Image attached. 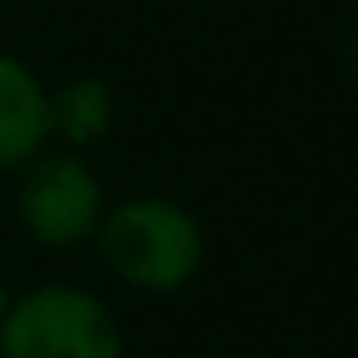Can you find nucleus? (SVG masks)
<instances>
[{"label":"nucleus","mask_w":358,"mask_h":358,"mask_svg":"<svg viewBox=\"0 0 358 358\" xmlns=\"http://www.w3.org/2000/svg\"><path fill=\"white\" fill-rule=\"evenodd\" d=\"M100 250L122 281L145 290H173L200 263V231L177 204L136 200L105 222Z\"/></svg>","instance_id":"obj_1"},{"label":"nucleus","mask_w":358,"mask_h":358,"mask_svg":"<svg viewBox=\"0 0 358 358\" xmlns=\"http://www.w3.org/2000/svg\"><path fill=\"white\" fill-rule=\"evenodd\" d=\"M50 118H59V127L69 131L73 141L100 136V127L109 122V96H105V87H96V82L73 87L69 96L59 100V109H50Z\"/></svg>","instance_id":"obj_5"},{"label":"nucleus","mask_w":358,"mask_h":358,"mask_svg":"<svg viewBox=\"0 0 358 358\" xmlns=\"http://www.w3.org/2000/svg\"><path fill=\"white\" fill-rule=\"evenodd\" d=\"M50 100L23 64L0 55V168L23 164L50 131Z\"/></svg>","instance_id":"obj_4"},{"label":"nucleus","mask_w":358,"mask_h":358,"mask_svg":"<svg viewBox=\"0 0 358 358\" xmlns=\"http://www.w3.org/2000/svg\"><path fill=\"white\" fill-rule=\"evenodd\" d=\"M0 308H5V286H0Z\"/></svg>","instance_id":"obj_6"},{"label":"nucleus","mask_w":358,"mask_h":358,"mask_svg":"<svg viewBox=\"0 0 358 358\" xmlns=\"http://www.w3.org/2000/svg\"><path fill=\"white\" fill-rule=\"evenodd\" d=\"M23 218L45 245H78L96 231L100 186L78 159H50L23 191Z\"/></svg>","instance_id":"obj_3"},{"label":"nucleus","mask_w":358,"mask_h":358,"mask_svg":"<svg viewBox=\"0 0 358 358\" xmlns=\"http://www.w3.org/2000/svg\"><path fill=\"white\" fill-rule=\"evenodd\" d=\"M5 358H118L105 304L82 290H36L5 317Z\"/></svg>","instance_id":"obj_2"}]
</instances>
